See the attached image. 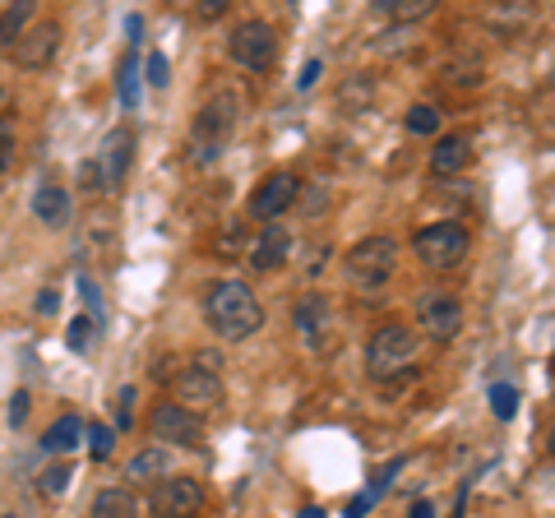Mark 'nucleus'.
Listing matches in <instances>:
<instances>
[{
    "label": "nucleus",
    "instance_id": "obj_1",
    "mask_svg": "<svg viewBox=\"0 0 555 518\" xmlns=\"http://www.w3.org/2000/svg\"><path fill=\"white\" fill-rule=\"evenodd\" d=\"M204 320L208 329L228 342H246L264 329V306H259L255 287L241 279H222L204 292Z\"/></svg>",
    "mask_w": 555,
    "mask_h": 518
},
{
    "label": "nucleus",
    "instance_id": "obj_2",
    "mask_svg": "<svg viewBox=\"0 0 555 518\" xmlns=\"http://www.w3.org/2000/svg\"><path fill=\"white\" fill-rule=\"evenodd\" d=\"M236 126H241V98L232 89L214 93L199 107L195 126H190V163H195V167H214L222 158V148H228Z\"/></svg>",
    "mask_w": 555,
    "mask_h": 518
},
{
    "label": "nucleus",
    "instance_id": "obj_3",
    "mask_svg": "<svg viewBox=\"0 0 555 518\" xmlns=\"http://www.w3.org/2000/svg\"><path fill=\"white\" fill-rule=\"evenodd\" d=\"M171 403H181L190 412L218 407L222 403V375L214 352H195L181 371H171Z\"/></svg>",
    "mask_w": 555,
    "mask_h": 518
},
{
    "label": "nucleus",
    "instance_id": "obj_4",
    "mask_svg": "<svg viewBox=\"0 0 555 518\" xmlns=\"http://www.w3.org/2000/svg\"><path fill=\"white\" fill-rule=\"evenodd\" d=\"M412 250H416V259H422L426 269L449 273V269H463L467 250H473V232H467L463 222L444 218V222H430V228L416 232L412 236Z\"/></svg>",
    "mask_w": 555,
    "mask_h": 518
},
{
    "label": "nucleus",
    "instance_id": "obj_5",
    "mask_svg": "<svg viewBox=\"0 0 555 518\" xmlns=\"http://www.w3.org/2000/svg\"><path fill=\"white\" fill-rule=\"evenodd\" d=\"M343 269H347V283L361 287V292L385 287V283L393 279V269H398V246H393V236H366V241H357V246L347 250Z\"/></svg>",
    "mask_w": 555,
    "mask_h": 518
},
{
    "label": "nucleus",
    "instance_id": "obj_6",
    "mask_svg": "<svg viewBox=\"0 0 555 518\" xmlns=\"http://www.w3.org/2000/svg\"><path fill=\"white\" fill-rule=\"evenodd\" d=\"M416 348H422V338H416L408 324H385V329H375V338L366 342V371L371 375L408 371L416 361Z\"/></svg>",
    "mask_w": 555,
    "mask_h": 518
},
{
    "label": "nucleus",
    "instance_id": "obj_7",
    "mask_svg": "<svg viewBox=\"0 0 555 518\" xmlns=\"http://www.w3.org/2000/svg\"><path fill=\"white\" fill-rule=\"evenodd\" d=\"M228 56L250 75H264L273 56H278V33L269 20H241L232 28V42H228Z\"/></svg>",
    "mask_w": 555,
    "mask_h": 518
},
{
    "label": "nucleus",
    "instance_id": "obj_8",
    "mask_svg": "<svg viewBox=\"0 0 555 518\" xmlns=\"http://www.w3.org/2000/svg\"><path fill=\"white\" fill-rule=\"evenodd\" d=\"M130 167H134V130L130 126H116V130L102 134L93 177H98V185L107 190V195H116V190L130 181Z\"/></svg>",
    "mask_w": 555,
    "mask_h": 518
},
{
    "label": "nucleus",
    "instance_id": "obj_9",
    "mask_svg": "<svg viewBox=\"0 0 555 518\" xmlns=\"http://www.w3.org/2000/svg\"><path fill=\"white\" fill-rule=\"evenodd\" d=\"M149 436L158 444H167V449H190V444L204 440V422H199V412L163 399L158 407L149 412Z\"/></svg>",
    "mask_w": 555,
    "mask_h": 518
},
{
    "label": "nucleus",
    "instance_id": "obj_10",
    "mask_svg": "<svg viewBox=\"0 0 555 518\" xmlns=\"http://www.w3.org/2000/svg\"><path fill=\"white\" fill-rule=\"evenodd\" d=\"M463 320H467V310L454 292H422V297H416V324H422L426 338L449 342L463 329Z\"/></svg>",
    "mask_w": 555,
    "mask_h": 518
},
{
    "label": "nucleus",
    "instance_id": "obj_11",
    "mask_svg": "<svg viewBox=\"0 0 555 518\" xmlns=\"http://www.w3.org/2000/svg\"><path fill=\"white\" fill-rule=\"evenodd\" d=\"M297 195H301V177H297V171H269V177L255 185V195H250V218L278 222L292 209V204H297Z\"/></svg>",
    "mask_w": 555,
    "mask_h": 518
},
{
    "label": "nucleus",
    "instance_id": "obj_12",
    "mask_svg": "<svg viewBox=\"0 0 555 518\" xmlns=\"http://www.w3.org/2000/svg\"><path fill=\"white\" fill-rule=\"evenodd\" d=\"M149 505L158 518H195L204 509V481L195 477H163L158 487H153Z\"/></svg>",
    "mask_w": 555,
    "mask_h": 518
},
{
    "label": "nucleus",
    "instance_id": "obj_13",
    "mask_svg": "<svg viewBox=\"0 0 555 518\" xmlns=\"http://www.w3.org/2000/svg\"><path fill=\"white\" fill-rule=\"evenodd\" d=\"M56 51H61V24L42 20V24H33L24 38L10 47V56L20 61L24 70H47V65L56 61Z\"/></svg>",
    "mask_w": 555,
    "mask_h": 518
},
{
    "label": "nucleus",
    "instance_id": "obj_14",
    "mask_svg": "<svg viewBox=\"0 0 555 518\" xmlns=\"http://www.w3.org/2000/svg\"><path fill=\"white\" fill-rule=\"evenodd\" d=\"M467 163H473V134L467 130L440 134L430 148V177H459V171H467Z\"/></svg>",
    "mask_w": 555,
    "mask_h": 518
},
{
    "label": "nucleus",
    "instance_id": "obj_15",
    "mask_svg": "<svg viewBox=\"0 0 555 518\" xmlns=\"http://www.w3.org/2000/svg\"><path fill=\"white\" fill-rule=\"evenodd\" d=\"M297 329L306 338V348H324L328 334H334V306H328V297H301L297 301Z\"/></svg>",
    "mask_w": 555,
    "mask_h": 518
},
{
    "label": "nucleus",
    "instance_id": "obj_16",
    "mask_svg": "<svg viewBox=\"0 0 555 518\" xmlns=\"http://www.w3.org/2000/svg\"><path fill=\"white\" fill-rule=\"evenodd\" d=\"M287 255H292V232L283 222H269V228L250 241V264L259 273H273L278 264H287Z\"/></svg>",
    "mask_w": 555,
    "mask_h": 518
},
{
    "label": "nucleus",
    "instance_id": "obj_17",
    "mask_svg": "<svg viewBox=\"0 0 555 518\" xmlns=\"http://www.w3.org/2000/svg\"><path fill=\"white\" fill-rule=\"evenodd\" d=\"M33 213H38L42 228H65L69 218V190L61 181H42L33 190Z\"/></svg>",
    "mask_w": 555,
    "mask_h": 518
},
{
    "label": "nucleus",
    "instance_id": "obj_18",
    "mask_svg": "<svg viewBox=\"0 0 555 518\" xmlns=\"http://www.w3.org/2000/svg\"><path fill=\"white\" fill-rule=\"evenodd\" d=\"M167 468H171V449L153 444V449H144V454H134V458H130L126 481H163Z\"/></svg>",
    "mask_w": 555,
    "mask_h": 518
},
{
    "label": "nucleus",
    "instance_id": "obj_19",
    "mask_svg": "<svg viewBox=\"0 0 555 518\" xmlns=\"http://www.w3.org/2000/svg\"><path fill=\"white\" fill-rule=\"evenodd\" d=\"M79 440H83V422L75 417V412H65L61 422H51V430L42 436V449L51 458L56 454H69V449H79Z\"/></svg>",
    "mask_w": 555,
    "mask_h": 518
},
{
    "label": "nucleus",
    "instance_id": "obj_20",
    "mask_svg": "<svg viewBox=\"0 0 555 518\" xmlns=\"http://www.w3.org/2000/svg\"><path fill=\"white\" fill-rule=\"evenodd\" d=\"M93 518H139V500L126 487H107L93 500Z\"/></svg>",
    "mask_w": 555,
    "mask_h": 518
},
{
    "label": "nucleus",
    "instance_id": "obj_21",
    "mask_svg": "<svg viewBox=\"0 0 555 518\" xmlns=\"http://www.w3.org/2000/svg\"><path fill=\"white\" fill-rule=\"evenodd\" d=\"M33 14H38L33 10V0H20V5H10L5 14H0V51H10L33 28Z\"/></svg>",
    "mask_w": 555,
    "mask_h": 518
},
{
    "label": "nucleus",
    "instance_id": "obj_22",
    "mask_svg": "<svg viewBox=\"0 0 555 518\" xmlns=\"http://www.w3.org/2000/svg\"><path fill=\"white\" fill-rule=\"evenodd\" d=\"M403 130L416 134V140H426V134H440V107H430V102H416V107H408V116H403Z\"/></svg>",
    "mask_w": 555,
    "mask_h": 518
},
{
    "label": "nucleus",
    "instance_id": "obj_23",
    "mask_svg": "<svg viewBox=\"0 0 555 518\" xmlns=\"http://www.w3.org/2000/svg\"><path fill=\"white\" fill-rule=\"evenodd\" d=\"M139 83H144V75H139V61H134V47H130L126 61H120V107L126 112L139 107Z\"/></svg>",
    "mask_w": 555,
    "mask_h": 518
},
{
    "label": "nucleus",
    "instance_id": "obj_24",
    "mask_svg": "<svg viewBox=\"0 0 555 518\" xmlns=\"http://www.w3.org/2000/svg\"><path fill=\"white\" fill-rule=\"evenodd\" d=\"M83 440H89V454H93L98 463H107L112 449H116V430L102 426V422H93V426H83Z\"/></svg>",
    "mask_w": 555,
    "mask_h": 518
},
{
    "label": "nucleus",
    "instance_id": "obj_25",
    "mask_svg": "<svg viewBox=\"0 0 555 518\" xmlns=\"http://www.w3.org/2000/svg\"><path fill=\"white\" fill-rule=\"evenodd\" d=\"M139 75H144L149 89H167V83H171V65H167L163 51H149V61H144V70H139Z\"/></svg>",
    "mask_w": 555,
    "mask_h": 518
},
{
    "label": "nucleus",
    "instance_id": "obj_26",
    "mask_svg": "<svg viewBox=\"0 0 555 518\" xmlns=\"http://www.w3.org/2000/svg\"><path fill=\"white\" fill-rule=\"evenodd\" d=\"M491 412H495L500 422L518 417V389H514V385H495V389H491Z\"/></svg>",
    "mask_w": 555,
    "mask_h": 518
},
{
    "label": "nucleus",
    "instance_id": "obj_27",
    "mask_svg": "<svg viewBox=\"0 0 555 518\" xmlns=\"http://www.w3.org/2000/svg\"><path fill=\"white\" fill-rule=\"evenodd\" d=\"M93 334H98L93 315H79V320H75V324H69V329H65V342H69V348H75V352H89Z\"/></svg>",
    "mask_w": 555,
    "mask_h": 518
},
{
    "label": "nucleus",
    "instance_id": "obj_28",
    "mask_svg": "<svg viewBox=\"0 0 555 518\" xmlns=\"http://www.w3.org/2000/svg\"><path fill=\"white\" fill-rule=\"evenodd\" d=\"M69 477H75V472H69V463H51V468L38 477V491L42 495H61L69 487Z\"/></svg>",
    "mask_w": 555,
    "mask_h": 518
},
{
    "label": "nucleus",
    "instance_id": "obj_29",
    "mask_svg": "<svg viewBox=\"0 0 555 518\" xmlns=\"http://www.w3.org/2000/svg\"><path fill=\"white\" fill-rule=\"evenodd\" d=\"M379 10H385L389 14V20H426V14H430V0H393V5H379Z\"/></svg>",
    "mask_w": 555,
    "mask_h": 518
},
{
    "label": "nucleus",
    "instance_id": "obj_30",
    "mask_svg": "<svg viewBox=\"0 0 555 518\" xmlns=\"http://www.w3.org/2000/svg\"><path fill=\"white\" fill-rule=\"evenodd\" d=\"M116 426H120V430L134 426V385L116 389Z\"/></svg>",
    "mask_w": 555,
    "mask_h": 518
},
{
    "label": "nucleus",
    "instance_id": "obj_31",
    "mask_svg": "<svg viewBox=\"0 0 555 518\" xmlns=\"http://www.w3.org/2000/svg\"><path fill=\"white\" fill-rule=\"evenodd\" d=\"M379 491H385V487H366V491H361V495L352 500V505H347V518H366V514H371V505L379 500Z\"/></svg>",
    "mask_w": 555,
    "mask_h": 518
},
{
    "label": "nucleus",
    "instance_id": "obj_32",
    "mask_svg": "<svg viewBox=\"0 0 555 518\" xmlns=\"http://www.w3.org/2000/svg\"><path fill=\"white\" fill-rule=\"evenodd\" d=\"M24 422H28V393L20 389V393L10 399V426H24Z\"/></svg>",
    "mask_w": 555,
    "mask_h": 518
},
{
    "label": "nucleus",
    "instance_id": "obj_33",
    "mask_svg": "<svg viewBox=\"0 0 555 518\" xmlns=\"http://www.w3.org/2000/svg\"><path fill=\"white\" fill-rule=\"evenodd\" d=\"M56 310H61V292L56 287L38 292V315H56Z\"/></svg>",
    "mask_w": 555,
    "mask_h": 518
},
{
    "label": "nucleus",
    "instance_id": "obj_34",
    "mask_svg": "<svg viewBox=\"0 0 555 518\" xmlns=\"http://www.w3.org/2000/svg\"><path fill=\"white\" fill-rule=\"evenodd\" d=\"M10 158H14V130H10V126H0V171L10 167Z\"/></svg>",
    "mask_w": 555,
    "mask_h": 518
},
{
    "label": "nucleus",
    "instance_id": "obj_35",
    "mask_svg": "<svg viewBox=\"0 0 555 518\" xmlns=\"http://www.w3.org/2000/svg\"><path fill=\"white\" fill-rule=\"evenodd\" d=\"M324 75V65L320 61H306V70H301V79H297V89L306 93V89H315V79Z\"/></svg>",
    "mask_w": 555,
    "mask_h": 518
},
{
    "label": "nucleus",
    "instance_id": "obj_36",
    "mask_svg": "<svg viewBox=\"0 0 555 518\" xmlns=\"http://www.w3.org/2000/svg\"><path fill=\"white\" fill-rule=\"evenodd\" d=\"M228 5H232V0H204V5H199V20H222V14H228Z\"/></svg>",
    "mask_w": 555,
    "mask_h": 518
},
{
    "label": "nucleus",
    "instance_id": "obj_37",
    "mask_svg": "<svg viewBox=\"0 0 555 518\" xmlns=\"http://www.w3.org/2000/svg\"><path fill=\"white\" fill-rule=\"evenodd\" d=\"M412 518H436V505H430V500H416V505H412Z\"/></svg>",
    "mask_w": 555,
    "mask_h": 518
},
{
    "label": "nucleus",
    "instance_id": "obj_38",
    "mask_svg": "<svg viewBox=\"0 0 555 518\" xmlns=\"http://www.w3.org/2000/svg\"><path fill=\"white\" fill-rule=\"evenodd\" d=\"M297 518H324V509H320V505H306Z\"/></svg>",
    "mask_w": 555,
    "mask_h": 518
},
{
    "label": "nucleus",
    "instance_id": "obj_39",
    "mask_svg": "<svg viewBox=\"0 0 555 518\" xmlns=\"http://www.w3.org/2000/svg\"><path fill=\"white\" fill-rule=\"evenodd\" d=\"M0 102H5V83H0Z\"/></svg>",
    "mask_w": 555,
    "mask_h": 518
},
{
    "label": "nucleus",
    "instance_id": "obj_40",
    "mask_svg": "<svg viewBox=\"0 0 555 518\" xmlns=\"http://www.w3.org/2000/svg\"><path fill=\"white\" fill-rule=\"evenodd\" d=\"M5 518H14V514H5Z\"/></svg>",
    "mask_w": 555,
    "mask_h": 518
}]
</instances>
